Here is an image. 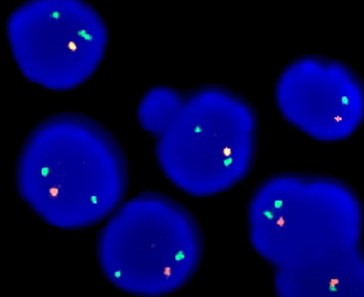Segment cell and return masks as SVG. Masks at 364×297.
<instances>
[{"label":"cell","instance_id":"6da1fadb","mask_svg":"<svg viewBox=\"0 0 364 297\" xmlns=\"http://www.w3.org/2000/svg\"><path fill=\"white\" fill-rule=\"evenodd\" d=\"M137 121L155 139L162 174L195 198L225 193L250 176L259 147L255 106L222 85L147 90Z\"/></svg>","mask_w":364,"mask_h":297},{"label":"cell","instance_id":"7a4b0ae2","mask_svg":"<svg viewBox=\"0 0 364 297\" xmlns=\"http://www.w3.org/2000/svg\"><path fill=\"white\" fill-rule=\"evenodd\" d=\"M128 159L110 131L84 113L48 117L26 137L15 163L21 201L46 225L82 230L100 225L125 200Z\"/></svg>","mask_w":364,"mask_h":297},{"label":"cell","instance_id":"3957f363","mask_svg":"<svg viewBox=\"0 0 364 297\" xmlns=\"http://www.w3.org/2000/svg\"><path fill=\"white\" fill-rule=\"evenodd\" d=\"M247 230L259 257L275 269L286 268L361 244L363 204L338 177L277 173L262 180L248 200Z\"/></svg>","mask_w":364,"mask_h":297},{"label":"cell","instance_id":"277c9868","mask_svg":"<svg viewBox=\"0 0 364 297\" xmlns=\"http://www.w3.org/2000/svg\"><path fill=\"white\" fill-rule=\"evenodd\" d=\"M100 271L119 291L141 297L183 288L204 259L203 229L174 198L141 192L121 204L95 244Z\"/></svg>","mask_w":364,"mask_h":297},{"label":"cell","instance_id":"5b68a950","mask_svg":"<svg viewBox=\"0 0 364 297\" xmlns=\"http://www.w3.org/2000/svg\"><path fill=\"white\" fill-rule=\"evenodd\" d=\"M12 57L23 76L45 90L84 85L105 60L109 28L84 0H30L6 20Z\"/></svg>","mask_w":364,"mask_h":297},{"label":"cell","instance_id":"8992f818","mask_svg":"<svg viewBox=\"0 0 364 297\" xmlns=\"http://www.w3.org/2000/svg\"><path fill=\"white\" fill-rule=\"evenodd\" d=\"M275 104L293 128L321 143L351 139L364 119V87L348 64L318 54L290 61L279 73Z\"/></svg>","mask_w":364,"mask_h":297},{"label":"cell","instance_id":"52a82bcc","mask_svg":"<svg viewBox=\"0 0 364 297\" xmlns=\"http://www.w3.org/2000/svg\"><path fill=\"white\" fill-rule=\"evenodd\" d=\"M274 290L278 297H363L361 244L342 247L291 266L277 268Z\"/></svg>","mask_w":364,"mask_h":297}]
</instances>
